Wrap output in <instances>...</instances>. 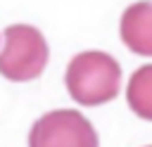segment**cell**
Segmentation results:
<instances>
[{"mask_svg":"<svg viewBox=\"0 0 152 147\" xmlns=\"http://www.w3.org/2000/svg\"><path fill=\"white\" fill-rule=\"evenodd\" d=\"M71 100L83 107L107 104L119 95L121 88V66L119 62L102 50H86L71 57L64 76Z\"/></svg>","mask_w":152,"mask_h":147,"instance_id":"obj_1","label":"cell"},{"mask_svg":"<svg viewBox=\"0 0 152 147\" xmlns=\"http://www.w3.org/2000/svg\"><path fill=\"white\" fill-rule=\"evenodd\" d=\"M2 38L0 76L14 83L38 78L50 57L45 36L31 24H12L5 28Z\"/></svg>","mask_w":152,"mask_h":147,"instance_id":"obj_2","label":"cell"},{"mask_svg":"<svg viewBox=\"0 0 152 147\" xmlns=\"http://www.w3.org/2000/svg\"><path fill=\"white\" fill-rule=\"evenodd\" d=\"M28 147H100V140L81 111L55 109L31 126Z\"/></svg>","mask_w":152,"mask_h":147,"instance_id":"obj_3","label":"cell"},{"mask_svg":"<svg viewBox=\"0 0 152 147\" xmlns=\"http://www.w3.org/2000/svg\"><path fill=\"white\" fill-rule=\"evenodd\" d=\"M121 40L140 57L152 55V5L147 0L133 2L121 14Z\"/></svg>","mask_w":152,"mask_h":147,"instance_id":"obj_4","label":"cell"},{"mask_svg":"<svg viewBox=\"0 0 152 147\" xmlns=\"http://www.w3.org/2000/svg\"><path fill=\"white\" fill-rule=\"evenodd\" d=\"M126 97H128V107L140 119H145V121L152 119V66L150 64L140 66L131 76Z\"/></svg>","mask_w":152,"mask_h":147,"instance_id":"obj_5","label":"cell"}]
</instances>
